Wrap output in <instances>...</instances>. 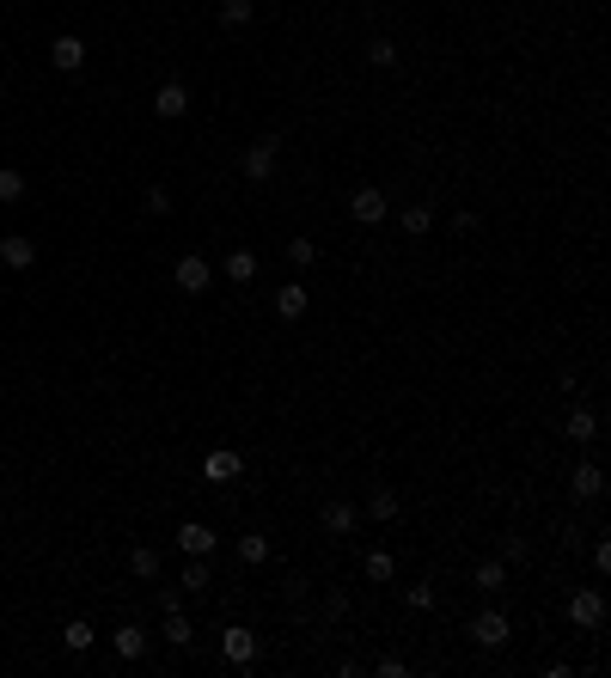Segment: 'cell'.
I'll list each match as a JSON object with an SVG mask.
<instances>
[{"label": "cell", "instance_id": "6da1fadb", "mask_svg": "<svg viewBox=\"0 0 611 678\" xmlns=\"http://www.w3.org/2000/svg\"><path fill=\"white\" fill-rule=\"evenodd\" d=\"M220 660H227L233 673H251V666H257V630L227 623V630H220Z\"/></svg>", "mask_w": 611, "mask_h": 678}, {"label": "cell", "instance_id": "7a4b0ae2", "mask_svg": "<svg viewBox=\"0 0 611 678\" xmlns=\"http://www.w3.org/2000/svg\"><path fill=\"white\" fill-rule=\"evenodd\" d=\"M275 159H281V141H275V135H257L251 147H245V177H251V184H270V177H275Z\"/></svg>", "mask_w": 611, "mask_h": 678}, {"label": "cell", "instance_id": "3957f363", "mask_svg": "<svg viewBox=\"0 0 611 678\" xmlns=\"http://www.w3.org/2000/svg\"><path fill=\"white\" fill-rule=\"evenodd\" d=\"M569 623H575V630H599V623H606V593H599V587H575Z\"/></svg>", "mask_w": 611, "mask_h": 678}, {"label": "cell", "instance_id": "277c9868", "mask_svg": "<svg viewBox=\"0 0 611 678\" xmlns=\"http://www.w3.org/2000/svg\"><path fill=\"white\" fill-rule=\"evenodd\" d=\"M171 281H177L184 294H208V281H214V263H208V257H196V251H184V257H177V270H171Z\"/></svg>", "mask_w": 611, "mask_h": 678}, {"label": "cell", "instance_id": "5b68a950", "mask_svg": "<svg viewBox=\"0 0 611 678\" xmlns=\"http://www.w3.org/2000/svg\"><path fill=\"white\" fill-rule=\"evenodd\" d=\"M238 471H245V452H238V446H214V452L202 459L208 483H238Z\"/></svg>", "mask_w": 611, "mask_h": 678}, {"label": "cell", "instance_id": "8992f818", "mask_svg": "<svg viewBox=\"0 0 611 678\" xmlns=\"http://www.w3.org/2000/svg\"><path fill=\"white\" fill-rule=\"evenodd\" d=\"M471 636H477V648H502L513 636L508 611H477V617H471Z\"/></svg>", "mask_w": 611, "mask_h": 678}, {"label": "cell", "instance_id": "52a82bcc", "mask_svg": "<svg viewBox=\"0 0 611 678\" xmlns=\"http://www.w3.org/2000/svg\"><path fill=\"white\" fill-rule=\"evenodd\" d=\"M49 62H56V68H62V73H80V68H86V37L62 31V37H56V43H49Z\"/></svg>", "mask_w": 611, "mask_h": 678}, {"label": "cell", "instance_id": "ba28073f", "mask_svg": "<svg viewBox=\"0 0 611 678\" xmlns=\"http://www.w3.org/2000/svg\"><path fill=\"white\" fill-rule=\"evenodd\" d=\"M184 110H190V86H184V80H166V86L153 92V116H166V123H177Z\"/></svg>", "mask_w": 611, "mask_h": 678}, {"label": "cell", "instance_id": "9c48e42d", "mask_svg": "<svg viewBox=\"0 0 611 678\" xmlns=\"http://www.w3.org/2000/svg\"><path fill=\"white\" fill-rule=\"evenodd\" d=\"M569 489H575V502H599V489H606V471H599L593 459H581L575 471H569Z\"/></svg>", "mask_w": 611, "mask_h": 678}, {"label": "cell", "instance_id": "30bf717a", "mask_svg": "<svg viewBox=\"0 0 611 678\" xmlns=\"http://www.w3.org/2000/svg\"><path fill=\"white\" fill-rule=\"evenodd\" d=\"M214 526H202V519H184V526H177V550H184V556H208V550H214Z\"/></svg>", "mask_w": 611, "mask_h": 678}, {"label": "cell", "instance_id": "8fae6325", "mask_svg": "<svg viewBox=\"0 0 611 678\" xmlns=\"http://www.w3.org/2000/svg\"><path fill=\"white\" fill-rule=\"evenodd\" d=\"M385 196H379L374 184H367V190H355V196H349V214H355V220H361V227H379V220H385Z\"/></svg>", "mask_w": 611, "mask_h": 678}, {"label": "cell", "instance_id": "7c38bea8", "mask_svg": "<svg viewBox=\"0 0 611 678\" xmlns=\"http://www.w3.org/2000/svg\"><path fill=\"white\" fill-rule=\"evenodd\" d=\"M0 263H6V270H31V263H37V245L25 233H6V238H0Z\"/></svg>", "mask_w": 611, "mask_h": 678}, {"label": "cell", "instance_id": "4fadbf2b", "mask_svg": "<svg viewBox=\"0 0 611 678\" xmlns=\"http://www.w3.org/2000/svg\"><path fill=\"white\" fill-rule=\"evenodd\" d=\"M306 305H312V294H306L300 281H288V288L275 294V318H281V324H294V318H306Z\"/></svg>", "mask_w": 611, "mask_h": 678}, {"label": "cell", "instance_id": "5bb4252c", "mask_svg": "<svg viewBox=\"0 0 611 678\" xmlns=\"http://www.w3.org/2000/svg\"><path fill=\"white\" fill-rule=\"evenodd\" d=\"M220 270H227V281H233V288L257 281V251H245V245H238V251H227V263H220Z\"/></svg>", "mask_w": 611, "mask_h": 678}, {"label": "cell", "instance_id": "9a60e30c", "mask_svg": "<svg viewBox=\"0 0 611 678\" xmlns=\"http://www.w3.org/2000/svg\"><path fill=\"white\" fill-rule=\"evenodd\" d=\"M110 648H116V660H141V654H147V630H141V623H123V630L110 636Z\"/></svg>", "mask_w": 611, "mask_h": 678}, {"label": "cell", "instance_id": "2e32d148", "mask_svg": "<svg viewBox=\"0 0 611 678\" xmlns=\"http://www.w3.org/2000/svg\"><path fill=\"white\" fill-rule=\"evenodd\" d=\"M569 441H575V446H593V441H599V416H593V409H569Z\"/></svg>", "mask_w": 611, "mask_h": 678}, {"label": "cell", "instance_id": "e0dca14e", "mask_svg": "<svg viewBox=\"0 0 611 678\" xmlns=\"http://www.w3.org/2000/svg\"><path fill=\"white\" fill-rule=\"evenodd\" d=\"M238 562H245V569H263V562H270V538H263V532H245V538H238Z\"/></svg>", "mask_w": 611, "mask_h": 678}, {"label": "cell", "instance_id": "ac0fdd59", "mask_svg": "<svg viewBox=\"0 0 611 678\" xmlns=\"http://www.w3.org/2000/svg\"><path fill=\"white\" fill-rule=\"evenodd\" d=\"M99 642V630H92V623H86V617H73L68 630H62V648H68V654H86V648Z\"/></svg>", "mask_w": 611, "mask_h": 678}, {"label": "cell", "instance_id": "d6986e66", "mask_svg": "<svg viewBox=\"0 0 611 678\" xmlns=\"http://www.w3.org/2000/svg\"><path fill=\"white\" fill-rule=\"evenodd\" d=\"M324 532L349 538V532H355V508H349V502H324Z\"/></svg>", "mask_w": 611, "mask_h": 678}, {"label": "cell", "instance_id": "ffe728a7", "mask_svg": "<svg viewBox=\"0 0 611 678\" xmlns=\"http://www.w3.org/2000/svg\"><path fill=\"white\" fill-rule=\"evenodd\" d=\"M166 642H171V648H190V642H196V630H190L184 605H177V611H166Z\"/></svg>", "mask_w": 611, "mask_h": 678}, {"label": "cell", "instance_id": "44dd1931", "mask_svg": "<svg viewBox=\"0 0 611 678\" xmlns=\"http://www.w3.org/2000/svg\"><path fill=\"white\" fill-rule=\"evenodd\" d=\"M251 13H257V0H220V25H227V31L251 25Z\"/></svg>", "mask_w": 611, "mask_h": 678}, {"label": "cell", "instance_id": "7402d4cb", "mask_svg": "<svg viewBox=\"0 0 611 678\" xmlns=\"http://www.w3.org/2000/svg\"><path fill=\"white\" fill-rule=\"evenodd\" d=\"M361 569H367V580H379V587H385V580L398 575V562H392V550H367V562H361Z\"/></svg>", "mask_w": 611, "mask_h": 678}, {"label": "cell", "instance_id": "603a6c76", "mask_svg": "<svg viewBox=\"0 0 611 678\" xmlns=\"http://www.w3.org/2000/svg\"><path fill=\"white\" fill-rule=\"evenodd\" d=\"M428 227H435V208H428V202H409V208H404V233L422 238Z\"/></svg>", "mask_w": 611, "mask_h": 678}, {"label": "cell", "instance_id": "cb8c5ba5", "mask_svg": "<svg viewBox=\"0 0 611 678\" xmlns=\"http://www.w3.org/2000/svg\"><path fill=\"white\" fill-rule=\"evenodd\" d=\"M0 202H6V208H13V202H25V171L0 166Z\"/></svg>", "mask_w": 611, "mask_h": 678}, {"label": "cell", "instance_id": "d4e9b609", "mask_svg": "<svg viewBox=\"0 0 611 678\" xmlns=\"http://www.w3.org/2000/svg\"><path fill=\"white\" fill-rule=\"evenodd\" d=\"M477 587L483 593H502L508 587V562H477Z\"/></svg>", "mask_w": 611, "mask_h": 678}, {"label": "cell", "instance_id": "484cf974", "mask_svg": "<svg viewBox=\"0 0 611 678\" xmlns=\"http://www.w3.org/2000/svg\"><path fill=\"white\" fill-rule=\"evenodd\" d=\"M129 569H135L141 580H153V575H159V550H147V544H135V550H129Z\"/></svg>", "mask_w": 611, "mask_h": 678}, {"label": "cell", "instance_id": "4316f807", "mask_svg": "<svg viewBox=\"0 0 611 678\" xmlns=\"http://www.w3.org/2000/svg\"><path fill=\"white\" fill-rule=\"evenodd\" d=\"M367 513H374L379 526H385V519H398V495H392V489H374V495H367Z\"/></svg>", "mask_w": 611, "mask_h": 678}, {"label": "cell", "instance_id": "83f0119b", "mask_svg": "<svg viewBox=\"0 0 611 678\" xmlns=\"http://www.w3.org/2000/svg\"><path fill=\"white\" fill-rule=\"evenodd\" d=\"M367 62H374V68H398V43H392V37H374V43H367Z\"/></svg>", "mask_w": 611, "mask_h": 678}, {"label": "cell", "instance_id": "f1b7e54d", "mask_svg": "<svg viewBox=\"0 0 611 678\" xmlns=\"http://www.w3.org/2000/svg\"><path fill=\"white\" fill-rule=\"evenodd\" d=\"M288 263H294V270H312V263H318V245H312V238H288Z\"/></svg>", "mask_w": 611, "mask_h": 678}, {"label": "cell", "instance_id": "f546056e", "mask_svg": "<svg viewBox=\"0 0 611 678\" xmlns=\"http://www.w3.org/2000/svg\"><path fill=\"white\" fill-rule=\"evenodd\" d=\"M184 593H208V562H202V556L184 562Z\"/></svg>", "mask_w": 611, "mask_h": 678}, {"label": "cell", "instance_id": "4dcf8cb0", "mask_svg": "<svg viewBox=\"0 0 611 678\" xmlns=\"http://www.w3.org/2000/svg\"><path fill=\"white\" fill-rule=\"evenodd\" d=\"M435 599H441V593H435L428 580H422V587H409V593H404V605H409V611H435Z\"/></svg>", "mask_w": 611, "mask_h": 678}, {"label": "cell", "instance_id": "1f68e13d", "mask_svg": "<svg viewBox=\"0 0 611 678\" xmlns=\"http://www.w3.org/2000/svg\"><path fill=\"white\" fill-rule=\"evenodd\" d=\"M147 214H171V190L153 184V190H147Z\"/></svg>", "mask_w": 611, "mask_h": 678}, {"label": "cell", "instance_id": "d6a6232c", "mask_svg": "<svg viewBox=\"0 0 611 678\" xmlns=\"http://www.w3.org/2000/svg\"><path fill=\"white\" fill-rule=\"evenodd\" d=\"M337 617H349V593H331L324 599V623H337Z\"/></svg>", "mask_w": 611, "mask_h": 678}, {"label": "cell", "instance_id": "836d02e7", "mask_svg": "<svg viewBox=\"0 0 611 678\" xmlns=\"http://www.w3.org/2000/svg\"><path fill=\"white\" fill-rule=\"evenodd\" d=\"M404 673H409V666L398 660V654H385V660H379V678H404Z\"/></svg>", "mask_w": 611, "mask_h": 678}, {"label": "cell", "instance_id": "e575fe53", "mask_svg": "<svg viewBox=\"0 0 611 678\" xmlns=\"http://www.w3.org/2000/svg\"><path fill=\"white\" fill-rule=\"evenodd\" d=\"M593 569H599V575H611V544H606V538L593 544Z\"/></svg>", "mask_w": 611, "mask_h": 678}]
</instances>
